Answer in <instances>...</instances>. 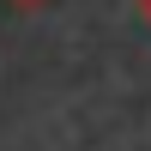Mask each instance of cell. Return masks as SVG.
Here are the masks:
<instances>
[{"label": "cell", "mask_w": 151, "mask_h": 151, "mask_svg": "<svg viewBox=\"0 0 151 151\" xmlns=\"http://www.w3.org/2000/svg\"><path fill=\"white\" fill-rule=\"evenodd\" d=\"M12 6H48V0H12Z\"/></svg>", "instance_id": "1"}]
</instances>
